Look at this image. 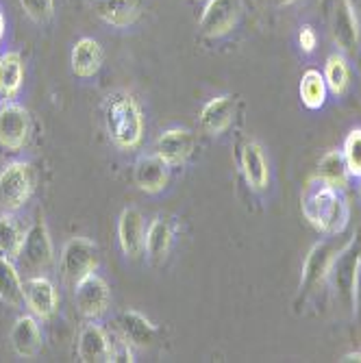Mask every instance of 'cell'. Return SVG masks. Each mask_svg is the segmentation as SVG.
Wrapping results in <instances>:
<instances>
[{
  "mask_svg": "<svg viewBox=\"0 0 361 363\" xmlns=\"http://www.w3.org/2000/svg\"><path fill=\"white\" fill-rule=\"evenodd\" d=\"M30 118L28 111L11 101L0 105V146L9 152H18L28 144Z\"/></svg>",
  "mask_w": 361,
  "mask_h": 363,
  "instance_id": "9c48e42d",
  "label": "cell"
},
{
  "mask_svg": "<svg viewBox=\"0 0 361 363\" xmlns=\"http://www.w3.org/2000/svg\"><path fill=\"white\" fill-rule=\"evenodd\" d=\"M359 263H361V228L355 230V235L340 248L335 255L331 270H329V283L333 287L335 301L340 307L350 309L355 313V281L359 272Z\"/></svg>",
  "mask_w": 361,
  "mask_h": 363,
  "instance_id": "3957f363",
  "label": "cell"
},
{
  "mask_svg": "<svg viewBox=\"0 0 361 363\" xmlns=\"http://www.w3.org/2000/svg\"><path fill=\"white\" fill-rule=\"evenodd\" d=\"M299 44H301L303 52H313V50H316V46H318V35H316V30H313L309 24H305V26L301 28V33H299Z\"/></svg>",
  "mask_w": 361,
  "mask_h": 363,
  "instance_id": "1f68e13d",
  "label": "cell"
},
{
  "mask_svg": "<svg viewBox=\"0 0 361 363\" xmlns=\"http://www.w3.org/2000/svg\"><path fill=\"white\" fill-rule=\"evenodd\" d=\"M242 174L248 183L250 189L255 191H264L270 183V168H268V159L264 155L257 142H248L242 150Z\"/></svg>",
  "mask_w": 361,
  "mask_h": 363,
  "instance_id": "44dd1931",
  "label": "cell"
},
{
  "mask_svg": "<svg viewBox=\"0 0 361 363\" xmlns=\"http://www.w3.org/2000/svg\"><path fill=\"white\" fill-rule=\"evenodd\" d=\"M301 209L305 220L324 235L338 238L348 224L350 209L342 189L322 181L318 174L311 177L301 196Z\"/></svg>",
  "mask_w": 361,
  "mask_h": 363,
  "instance_id": "6da1fadb",
  "label": "cell"
},
{
  "mask_svg": "<svg viewBox=\"0 0 361 363\" xmlns=\"http://www.w3.org/2000/svg\"><path fill=\"white\" fill-rule=\"evenodd\" d=\"M331 33H333V42L342 55H352L357 50V46H359V20L348 9V5L344 3V0H340V3L335 5Z\"/></svg>",
  "mask_w": 361,
  "mask_h": 363,
  "instance_id": "d6986e66",
  "label": "cell"
},
{
  "mask_svg": "<svg viewBox=\"0 0 361 363\" xmlns=\"http://www.w3.org/2000/svg\"><path fill=\"white\" fill-rule=\"evenodd\" d=\"M338 252H340V246L333 240H322L311 246V250L305 257L303 274H301V301L303 303L326 281L331 263Z\"/></svg>",
  "mask_w": 361,
  "mask_h": 363,
  "instance_id": "5b68a950",
  "label": "cell"
},
{
  "mask_svg": "<svg viewBox=\"0 0 361 363\" xmlns=\"http://www.w3.org/2000/svg\"><path fill=\"white\" fill-rule=\"evenodd\" d=\"M24 263L33 270H46L50 263H52V257H55V250H52V240H50V233H48V226L44 220H38L33 222V226L26 230L24 235V246H22V255Z\"/></svg>",
  "mask_w": 361,
  "mask_h": 363,
  "instance_id": "8fae6325",
  "label": "cell"
},
{
  "mask_svg": "<svg viewBox=\"0 0 361 363\" xmlns=\"http://www.w3.org/2000/svg\"><path fill=\"white\" fill-rule=\"evenodd\" d=\"M98 268V246L87 238H72L61 250V272L72 285Z\"/></svg>",
  "mask_w": 361,
  "mask_h": 363,
  "instance_id": "8992f818",
  "label": "cell"
},
{
  "mask_svg": "<svg viewBox=\"0 0 361 363\" xmlns=\"http://www.w3.org/2000/svg\"><path fill=\"white\" fill-rule=\"evenodd\" d=\"M348 5V9L357 16V20H361V0H344Z\"/></svg>",
  "mask_w": 361,
  "mask_h": 363,
  "instance_id": "836d02e7",
  "label": "cell"
},
{
  "mask_svg": "<svg viewBox=\"0 0 361 363\" xmlns=\"http://www.w3.org/2000/svg\"><path fill=\"white\" fill-rule=\"evenodd\" d=\"M0 301L11 309H22L24 303V283L16 268L13 259L0 255Z\"/></svg>",
  "mask_w": 361,
  "mask_h": 363,
  "instance_id": "cb8c5ba5",
  "label": "cell"
},
{
  "mask_svg": "<svg viewBox=\"0 0 361 363\" xmlns=\"http://www.w3.org/2000/svg\"><path fill=\"white\" fill-rule=\"evenodd\" d=\"M118 242L122 252L128 259H138L144 255L146 246V228L144 216L135 207H126L118 218Z\"/></svg>",
  "mask_w": 361,
  "mask_h": 363,
  "instance_id": "4fadbf2b",
  "label": "cell"
},
{
  "mask_svg": "<svg viewBox=\"0 0 361 363\" xmlns=\"http://www.w3.org/2000/svg\"><path fill=\"white\" fill-rule=\"evenodd\" d=\"M11 346L16 350L18 357L24 359H33L42 352L44 346V337H42V328L35 315H20L16 320V324L11 326V333H9Z\"/></svg>",
  "mask_w": 361,
  "mask_h": 363,
  "instance_id": "2e32d148",
  "label": "cell"
},
{
  "mask_svg": "<svg viewBox=\"0 0 361 363\" xmlns=\"http://www.w3.org/2000/svg\"><path fill=\"white\" fill-rule=\"evenodd\" d=\"M33 187H35V177H33L30 163H7L3 172H0V207L11 213L22 209L33 196Z\"/></svg>",
  "mask_w": 361,
  "mask_h": 363,
  "instance_id": "277c9868",
  "label": "cell"
},
{
  "mask_svg": "<svg viewBox=\"0 0 361 363\" xmlns=\"http://www.w3.org/2000/svg\"><path fill=\"white\" fill-rule=\"evenodd\" d=\"M74 303L83 318L98 320L103 318L111 305V291L107 281L101 274H87L79 283H74Z\"/></svg>",
  "mask_w": 361,
  "mask_h": 363,
  "instance_id": "52a82bcc",
  "label": "cell"
},
{
  "mask_svg": "<svg viewBox=\"0 0 361 363\" xmlns=\"http://www.w3.org/2000/svg\"><path fill=\"white\" fill-rule=\"evenodd\" d=\"M342 363H361V352H348V354H344L342 359H340Z\"/></svg>",
  "mask_w": 361,
  "mask_h": 363,
  "instance_id": "e575fe53",
  "label": "cell"
},
{
  "mask_svg": "<svg viewBox=\"0 0 361 363\" xmlns=\"http://www.w3.org/2000/svg\"><path fill=\"white\" fill-rule=\"evenodd\" d=\"M24 81V61L18 50H7L0 55V98L13 101L20 94Z\"/></svg>",
  "mask_w": 361,
  "mask_h": 363,
  "instance_id": "603a6c76",
  "label": "cell"
},
{
  "mask_svg": "<svg viewBox=\"0 0 361 363\" xmlns=\"http://www.w3.org/2000/svg\"><path fill=\"white\" fill-rule=\"evenodd\" d=\"M111 348L113 342L109 340V333L96 320H89L81 328L79 335V361L83 363H109L111 361Z\"/></svg>",
  "mask_w": 361,
  "mask_h": 363,
  "instance_id": "9a60e30c",
  "label": "cell"
},
{
  "mask_svg": "<svg viewBox=\"0 0 361 363\" xmlns=\"http://www.w3.org/2000/svg\"><path fill=\"white\" fill-rule=\"evenodd\" d=\"M242 0H207L201 16V30L209 40L228 35L242 18Z\"/></svg>",
  "mask_w": 361,
  "mask_h": 363,
  "instance_id": "ba28073f",
  "label": "cell"
},
{
  "mask_svg": "<svg viewBox=\"0 0 361 363\" xmlns=\"http://www.w3.org/2000/svg\"><path fill=\"white\" fill-rule=\"evenodd\" d=\"M355 315L361 320V263H359V272L355 281Z\"/></svg>",
  "mask_w": 361,
  "mask_h": 363,
  "instance_id": "d6a6232c",
  "label": "cell"
},
{
  "mask_svg": "<svg viewBox=\"0 0 361 363\" xmlns=\"http://www.w3.org/2000/svg\"><path fill=\"white\" fill-rule=\"evenodd\" d=\"M196 150V138L187 128H168L157 138L155 155L168 163L170 168L183 166V163L194 155Z\"/></svg>",
  "mask_w": 361,
  "mask_h": 363,
  "instance_id": "30bf717a",
  "label": "cell"
},
{
  "mask_svg": "<svg viewBox=\"0 0 361 363\" xmlns=\"http://www.w3.org/2000/svg\"><path fill=\"white\" fill-rule=\"evenodd\" d=\"M24 303L38 320H50L59 309V294L50 279L30 277L24 281Z\"/></svg>",
  "mask_w": 361,
  "mask_h": 363,
  "instance_id": "7c38bea8",
  "label": "cell"
},
{
  "mask_svg": "<svg viewBox=\"0 0 361 363\" xmlns=\"http://www.w3.org/2000/svg\"><path fill=\"white\" fill-rule=\"evenodd\" d=\"M326 81L318 70H307L301 79V101L307 109H320L326 103Z\"/></svg>",
  "mask_w": 361,
  "mask_h": 363,
  "instance_id": "f1b7e54d",
  "label": "cell"
},
{
  "mask_svg": "<svg viewBox=\"0 0 361 363\" xmlns=\"http://www.w3.org/2000/svg\"><path fill=\"white\" fill-rule=\"evenodd\" d=\"M116 328H118V335L130 348H148L157 340L155 324L146 315H142L140 311H133V309L118 313Z\"/></svg>",
  "mask_w": 361,
  "mask_h": 363,
  "instance_id": "5bb4252c",
  "label": "cell"
},
{
  "mask_svg": "<svg viewBox=\"0 0 361 363\" xmlns=\"http://www.w3.org/2000/svg\"><path fill=\"white\" fill-rule=\"evenodd\" d=\"M5 33H7V20H5V13L0 9V44L5 40Z\"/></svg>",
  "mask_w": 361,
  "mask_h": 363,
  "instance_id": "d590c367",
  "label": "cell"
},
{
  "mask_svg": "<svg viewBox=\"0 0 361 363\" xmlns=\"http://www.w3.org/2000/svg\"><path fill=\"white\" fill-rule=\"evenodd\" d=\"M324 81H326V87H329L331 94H335V96L346 94L348 83H350V68H348L346 57L340 50L333 52V55H329V59H326Z\"/></svg>",
  "mask_w": 361,
  "mask_h": 363,
  "instance_id": "83f0119b",
  "label": "cell"
},
{
  "mask_svg": "<svg viewBox=\"0 0 361 363\" xmlns=\"http://www.w3.org/2000/svg\"><path fill=\"white\" fill-rule=\"evenodd\" d=\"M72 72L79 79H94L103 68V48L94 38H81L70 52Z\"/></svg>",
  "mask_w": 361,
  "mask_h": 363,
  "instance_id": "7402d4cb",
  "label": "cell"
},
{
  "mask_svg": "<svg viewBox=\"0 0 361 363\" xmlns=\"http://www.w3.org/2000/svg\"><path fill=\"white\" fill-rule=\"evenodd\" d=\"M270 3L274 5V7H287V5H294L296 0H270Z\"/></svg>",
  "mask_w": 361,
  "mask_h": 363,
  "instance_id": "8d00e7d4",
  "label": "cell"
},
{
  "mask_svg": "<svg viewBox=\"0 0 361 363\" xmlns=\"http://www.w3.org/2000/svg\"><path fill=\"white\" fill-rule=\"evenodd\" d=\"M133 179H135V185L144 194H159L168 185L170 166L168 163H163L157 155H144L135 163Z\"/></svg>",
  "mask_w": 361,
  "mask_h": 363,
  "instance_id": "e0dca14e",
  "label": "cell"
},
{
  "mask_svg": "<svg viewBox=\"0 0 361 363\" xmlns=\"http://www.w3.org/2000/svg\"><path fill=\"white\" fill-rule=\"evenodd\" d=\"M318 177L322 181H326L329 185L338 187V189H346L350 172L346 168V161L342 150H326L320 161H318Z\"/></svg>",
  "mask_w": 361,
  "mask_h": 363,
  "instance_id": "484cf974",
  "label": "cell"
},
{
  "mask_svg": "<svg viewBox=\"0 0 361 363\" xmlns=\"http://www.w3.org/2000/svg\"><path fill=\"white\" fill-rule=\"evenodd\" d=\"M24 230L18 224V220L11 216V211H5L0 216V255L9 259H18L22 255L24 246Z\"/></svg>",
  "mask_w": 361,
  "mask_h": 363,
  "instance_id": "4316f807",
  "label": "cell"
},
{
  "mask_svg": "<svg viewBox=\"0 0 361 363\" xmlns=\"http://www.w3.org/2000/svg\"><path fill=\"white\" fill-rule=\"evenodd\" d=\"M342 155L346 161V168L350 177L359 179L361 177V128H352L350 133L344 138Z\"/></svg>",
  "mask_w": 361,
  "mask_h": 363,
  "instance_id": "f546056e",
  "label": "cell"
},
{
  "mask_svg": "<svg viewBox=\"0 0 361 363\" xmlns=\"http://www.w3.org/2000/svg\"><path fill=\"white\" fill-rule=\"evenodd\" d=\"M172 240H174L172 224L166 218L157 216L148 224V228H146V246H144V252L148 255V259L152 263H161L163 259L168 257V252H170Z\"/></svg>",
  "mask_w": 361,
  "mask_h": 363,
  "instance_id": "d4e9b609",
  "label": "cell"
},
{
  "mask_svg": "<svg viewBox=\"0 0 361 363\" xmlns=\"http://www.w3.org/2000/svg\"><path fill=\"white\" fill-rule=\"evenodd\" d=\"M233 116H235V98L228 96V94H222V96L211 98V101L203 107L199 122H201V128L205 130V133L220 135L228 126H231Z\"/></svg>",
  "mask_w": 361,
  "mask_h": 363,
  "instance_id": "ac0fdd59",
  "label": "cell"
},
{
  "mask_svg": "<svg viewBox=\"0 0 361 363\" xmlns=\"http://www.w3.org/2000/svg\"><path fill=\"white\" fill-rule=\"evenodd\" d=\"M107 135L120 150H135L144 140V113L133 94L113 91L105 103Z\"/></svg>",
  "mask_w": 361,
  "mask_h": 363,
  "instance_id": "7a4b0ae2",
  "label": "cell"
},
{
  "mask_svg": "<svg viewBox=\"0 0 361 363\" xmlns=\"http://www.w3.org/2000/svg\"><path fill=\"white\" fill-rule=\"evenodd\" d=\"M94 11L105 24L126 28L142 13V0H94Z\"/></svg>",
  "mask_w": 361,
  "mask_h": 363,
  "instance_id": "ffe728a7",
  "label": "cell"
},
{
  "mask_svg": "<svg viewBox=\"0 0 361 363\" xmlns=\"http://www.w3.org/2000/svg\"><path fill=\"white\" fill-rule=\"evenodd\" d=\"M359 181H361V177H359ZM359 194H361V183H359Z\"/></svg>",
  "mask_w": 361,
  "mask_h": 363,
  "instance_id": "74e56055",
  "label": "cell"
},
{
  "mask_svg": "<svg viewBox=\"0 0 361 363\" xmlns=\"http://www.w3.org/2000/svg\"><path fill=\"white\" fill-rule=\"evenodd\" d=\"M20 5L35 24L48 22L55 13V0H20Z\"/></svg>",
  "mask_w": 361,
  "mask_h": 363,
  "instance_id": "4dcf8cb0",
  "label": "cell"
}]
</instances>
